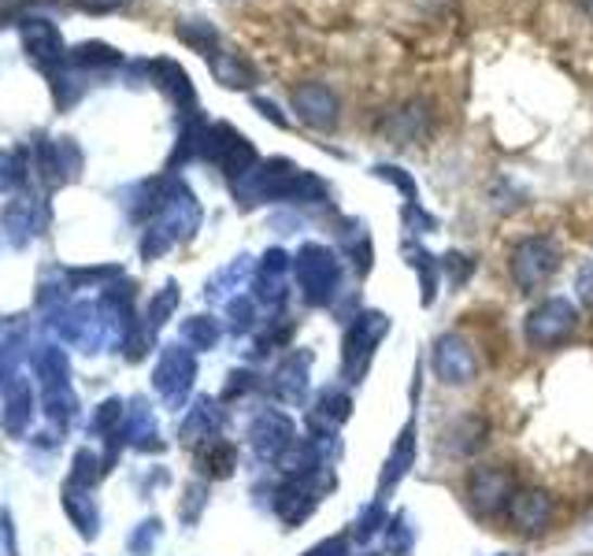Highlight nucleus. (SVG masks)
<instances>
[{"label": "nucleus", "instance_id": "f257e3e1", "mask_svg": "<svg viewBox=\"0 0 593 556\" xmlns=\"http://www.w3.org/2000/svg\"><path fill=\"white\" fill-rule=\"evenodd\" d=\"M390 334V316L367 308L361 316L349 319L345 338H341V379L349 386H361L364 375L371 371V361L379 353L382 338Z\"/></svg>", "mask_w": 593, "mask_h": 556}, {"label": "nucleus", "instance_id": "f03ea898", "mask_svg": "<svg viewBox=\"0 0 593 556\" xmlns=\"http://www.w3.org/2000/svg\"><path fill=\"white\" fill-rule=\"evenodd\" d=\"M560 245L545 235H534V238H523L516 241L508 256V271L516 278L519 293H538L550 278L560 271Z\"/></svg>", "mask_w": 593, "mask_h": 556}, {"label": "nucleus", "instance_id": "7ed1b4c3", "mask_svg": "<svg viewBox=\"0 0 593 556\" xmlns=\"http://www.w3.org/2000/svg\"><path fill=\"white\" fill-rule=\"evenodd\" d=\"M575 330H579V308L568 298H545L538 308H530L523 334L530 349H560L571 342Z\"/></svg>", "mask_w": 593, "mask_h": 556}, {"label": "nucleus", "instance_id": "20e7f679", "mask_svg": "<svg viewBox=\"0 0 593 556\" xmlns=\"http://www.w3.org/2000/svg\"><path fill=\"white\" fill-rule=\"evenodd\" d=\"M516 475L505 464H479L467 475V497H471L475 513L482 516H501L508 513L512 497H516Z\"/></svg>", "mask_w": 593, "mask_h": 556}, {"label": "nucleus", "instance_id": "39448f33", "mask_svg": "<svg viewBox=\"0 0 593 556\" xmlns=\"http://www.w3.org/2000/svg\"><path fill=\"white\" fill-rule=\"evenodd\" d=\"M296 275L304 286V301L308 304H330L341 286V264L330 249L323 245H304L296 256Z\"/></svg>", "mask_w": 593, "mask_h": 556}, {"label": "nucleus", "instance_id": "423d86ee", "mask_svg": "<svg viewBox=\"0 0 593 556\" xmlns=\"http://www.w3.org/2000/svg\"><path fill=\"white\" fill-rule=\"evenodd\" d=\"M430 367L445 386H467L479 375V356L464 334H442L430 353Z\"/></svg>", "mask_w": 593, "mask_h": 556}, {"label": "nucleus", "instance_id": "0eeeda50", "mask_svg": "<svg viewBox=\"0 0 593 556\" xmlns=\"http://www.w3.org/2000/svg\"><path fill=\"white\" fill-rule=\"evenodd\" d=\"M505 516L512 519V527H516L519 534H542V531H550V523L556 519V501L545 490L523 486V490H516V497H512Z\"/></svg>", "mask_w": 593, "mask_h": 556}, {"label": "nucleus", "instance_id": "6e6552de", "mask_svg": "<svg viewBox=\"0 0 593 556\" xmlns=\"http://www.w3.org/2000/svg\"><path fill=\"white\" fill-rule=\"evenodd\" d=\"M416 453H419V430H416V416H412L408 424L401 427L398 442H393V450H390V456H386V464H382V475H379V501L390 497V493L404 482V475L416 468Z\"/></svg>", "mask_w": 593, "mask_h": 556}, {"label": "nucleus", "instance_id": "1a4fd4ad", "mask_svg": "<svg viewBox=\"0 0 593 556\" xmlns=\"http://www.w3.org/2000/svg\"><path fill=\"white\" fill-rule=\"evenodd\" d=\"M293 108L308 127L316 130H335L338 127V97L330 93L327 86L312 83V86H301L293 93Z\"/></svg>", "mask_w": 593, "mask_h": 556}, {"label": "nucleus", "instance_id": "9d476101", "mask_svg": "<svg viewBox=\"0 0 593 556\" xmlns=\"http://www.w3.org/2000/svg\"><path fill=\"white\" fill-rule=\"evenodd\" d=\"M487 430L490 427H487V419H482V416H456L442 434V450L456 453V456H471L475 450H482Z\"/></svg>", "mask_w": 593, "mask_h": 556}, {"label": "nucleus", "instance_id": "9b49d317", "mask_svg": "<svg viewBox=\"0 0 593 556\" xmlns=\"http://www.w3.org/2000/svg\"><path fill=\"white\" fill-rule=\"evenodd\" d=\"M404 256H408V267L419 275V301L424 308H430L438 298V275H442V260H434L427 249L419 245H404Z\"/></svg>", "mask_w": 593, "mask_h": 556}, {"label": "nucleus", "instance_id": "f8f14e48", "mask_svg": "<svg viewBox=\"0 0 593 556\" xmlns=\"http://www.w3.org/2000/svg\"><path fill=\"white\" fill-rule=\"evenodd\" d=\"M253 434H256V450L264 456H275L293 445V424L286 416H275V412H267V416L260 419Z\"/></svg>", "mask_w": 593, "mask_h": 556}, {"label": "nucleus", "instance_id": "ddd939ff", "mask_svg": "<svg viewBox=\"0 0 593 556\" xmlns=\"http://www.w3.org/2000/svg\"><path fill=\"white\" fill-rule=\"evenodd\" d=\"M353 416V397H349L341 386H327L316 401V424H323L327 430H338L341 424H349Z\"/></svg>", "mask_w": 593, "mask_h": 556}, {"label": "nucleus", "instance_id": "4468645a", "mask_svg": "<svg viewBox=\"0 0 593 556\" xmlns=\"http://www.w3.org/2000/svg\"><path fill=\"white\" fill-rule=\"evenodd\" d=\"M427 130V108L424 101H412L408 108H401V112L390 115V138H398V146H412V141H419Z\"/></svg>", "mask_w": 593, "mask_h": 556}, {"label": "nucleus", "instance_id": "2eb2a0df", "mask_svg": "<svg viewBox=\"0 0 593 556\" xmlns=\"http://www.w3.org/2000/svg\"><path fill=\"white\" fill-rule=\"evenodd\" d=\"M386 553H390V556H412V553H416V527H412L408 513L390 516V523H386Z\"/></svg>", "mask_w": 593, "mask_h": 556}, {"label": "nucleus", "instance_id": "dca6fc26", "mask_svg": "<svg viewBox=\"0 0 593 556\" xmlns=\"http://www.w3.org/2000/svg\"><path fill=\"white\" fill-rule=\"evenodd\" d=\"M345 238V249H349V256H353V264H356V271L367 275L371 271V238H367V227L364 223H349V235H341Z\"/></svg>", "mask_w": 593, "mask_h": 556}, {"label": "nucleus", "instance_id": "f3484780", "mask_svg": "<svg viewBox=\"0 0 593 556\" xmlns=\"http://www.w3.org/2000/svg\"><path fill=\"white\" fill-rule=\"evenodd\" d=\"M308 364H312L308 353H293L290 361L282 364V382H290L286 401H301L304 397V390H308Z\"/></svg>", "mask_w": 593, "mask_h": 556}, {"label": "nucleus", "instance_id": "a211bd4d", "mask_svg": "<svg viewBox=\"0 0 593 556\" xmlns=\"http://www.w3.org/2000/svg\"><path fill=\"white\" fill-rule=\"evenodd\" d=\"M386 523H390V513H386V501L375 497L371 505L361 508V516H356V523H353V534L361 538V542H371V538L379 534Z\"/></svg>", "mask_w": 593, "mask_h": 556}, {"label": "nucleus", "instance_id": "6ab92c4d", "mask_svg": "<svg viewBox=\"0 0 593 556\" xmlns=\"http://www.w3.org/2000/svg\"><path fill=\"white\" fill-rule=\"evenodd\" d=\"M442 271H445L449 282H453V290H460L467 278H471L475 264H471V260H467L464 253H449V256L442 260Z\"/></svg>", "mask_w": 593, "mask_h": 556}, {"label": "nucleus", "instance_id": "aec40b11", "mask_svg": "<svg viewBox=\"0 0 593 556\" xmlns=\"http://www.w3.org/2000/svg\"><path fill=\"white\" fill-rule=\"evenodd\" d=\"M404 227H408L412 235H430V230L438 227V219L434 215H427L416 201H408L404 204Z\"/></svg>", "mask_w": 593, "mask_h": 556}, {"label": "nucleus", "instance_id": "412c9836", "mask_svg": "<svg viewBox=\"0 0 593 556\" xmlns=\"http://www.w3.org/2000/svg\"><path fill=\"white\" fill-rule=\"evenodd\" d=\"M375 175H379V178H386V182H393V186H401V190H404V197H408V201H412V197H416V182H412V178L404 175L401 167L379 164V167H375Z\"/></svg>", "mask_w": 593, "mask_h": 556}, {"label": "nucleus", "instance_id": "4be33fe9", "mask_svg": "<svg viewBox=\"0 0 593 556\" xmlns=\"http://www.w3.org/2000/svg\"><path fill=\"white\" fill-rule=\"evenodd\" d=\"M304 556H349V538L335 534V538H327V542H319L316 549H308Z\"/></svg>", "mask_w": 593, "mask_h": 556}, {"label": "nucleus", "instance_id": "5701e85b", "mask_svg": "<svg viewBox=\"0 0 593 556\" xmlns=\"http://www.w3.org/2000/svg\"><path fill=\"white\" fill-rule=\"evenodd\" d=\"M575 290H579V301L586 304V308H593V260L582 264L579 278H575Z\"/></svg>", "mask_w": 593, "mask_h": 556}, {"label": "nucleus", "instance_id": "b1692460", "mask_svg": "<svg viewBox=\"0 0 593 556\" xmlns=\"http://www.w3.org/2000/svg\"><path fill=\"white\" fill-rule=\"evenodd\" d=\"M497 556H516V553H497Z\"/></svg>", "mask_w": 593, "mask_h": 556}]
</instances>
